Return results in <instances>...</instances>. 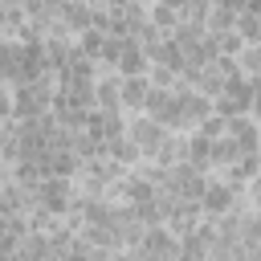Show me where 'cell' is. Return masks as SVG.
<instances>
[{"mask_svg": "<svg viewBox=\"0 0 261 261\" xmlns=\"http://www.w3.org/2000/svg\"><path fill=\"white\" fill-rule=\"evenodd\" d=\"M224 82H228V77H224V73L216 69V61H212V65H204V69L196 73V82H192V86H196L200 94H208V98H220V90H224Z\"/></svg>", "mask_w": 261, "mask_h": 261, "instance_id": "cell-13", "label": "cell"}, {"mask_svg": "<svg viewBox=\"0 0 261 261\" xmlns=\"http://www.w3.org/2000/svg\"><path fill=\"white\" fill-rule=\"evenodd\" d=\"M228 29H237V12L212 4V12H208V33H228Z\"/></svg>", "mask_w": 261, "mask_h": 261, "instance_id": "cell-16", "label": "cell"}, {"mask_svg": "<svg viewBox=\"0 0 261 261\" xmlns=\"http://www.w3.org/2000/svg\"><path fill=\"white\" fill-rule=\"evenodd\" d=\"M122 77H130V73H147L151 69V57H147V49L135 41V37H126L122 41V53H118V65H114Z\"/></svg>", "mask_w": 261, "mask_h": 261, "instance_id": "cell-9", "label": "cell"}, {"mask_svg": "<svg viewBox=\"0 0 261 261\" xmlns=\"http://www.w3.org/2000/svg\"><path fill=\"white\" fill-rule=\"evenodd\" d=\"M135 253L143 261H175L179 257V237L167 228V224H147L143 241L135 245Z\"/></svg>", "mask_w": 261, "mask_h": 261, "instance_id": "cell-3", "label": "cell"}, {"mask_svg": "<svg viewBox=\"0 0 261 261\" xmlns=\"http://www.w3.org/2000/svg\"><path fill=\"white\" fill-rule=\"evenodd\" d=\"M237 65L245 77H261V41H249L241 53H237Z\"/></svg>", "mask_w": 261, "mask_h": 261, "instance_id": "cell-15", "label": "cell"}, {"mask_svg": "<svg viewBox=\"0 0 261 261\" xmlns=\"http://www.w3.org/2000/svg\"><path fill=\"white\" fill-rule=\"evenodd\" d=\"M224 135H232L237 147H241L245 155H257V151H261V122H257L253 114H237V118H228V130H224Z\"/></svg>", "mask_w": 261, "mask_h": 261, "instance_id": "cell-6", "label": "cell"}, {"mask_svg": "<svg viewBox=\"0 0 261 261\" xmlns=\"http://www.w3.org/2000/svg\"><path fill=\"white\" fill-rule=\"evenodd\" d=\"M237 33L245 37V41H261V16L257 12H237Z\"/></svg>", "mask_w": 261, "mask_h": 261, "instance_id": "cell-17", "label": "cell"}, {"mask_svg": "<svg viewBox=\"0 0 261 261\" xmlns=\"http://www.w3.org/2000/svg\"><path fill=\"white\" fill-rule=\"evenodd\" d=\"M212 106H216V114H224V118L249 114V106H253V77H245V73L228 77L224 90H220V98H212Z\"/></svg>", "mask_w": 261, "mask_h": 261, "instance_id": "cell-4", "label": "cell"}, {"mask_svg": "<svg viewBox=\"0 0 261 261\" xmlns=\"http://www.w3.org/2000/svg\"><path fill=\"white\" fill-rule=\"evenodd\" d=\"M77 45H82V53H90L94 61L102 57V45H106V33L102 29H86L82 37H77Z\"/></svg>", "mask_w": 261, "mask_h": 261, "instance_id": "cell-18", "label": "cell"}, {"mask_svg": "<svg viewBox=\"0 0 261 261\" xmlns=\"http://www.w3.org/2000/svg\"><path fill=\"white\" fill-rule=\"evenodd\" d=\"M110 261H143L135 249H118V253H110Z\"/></svg>", "mask_w": 261, "mask_h": 261, "instance_id": "cell-22", "label": "cell"}, {"mask_svg": "<svg viewBox=\"0 0 261 261\" xmlns=\"http://www.w3.org/2000/svg\"><path fill=\"white\" fill-rule=\"evenodd\" d=\"M0 175H8V163H4V155H0Z\"/></svg>", "mask_w": 261, "mask_h": 261, "instance_id": "cell-24", "label": "cell"}, {"mask_svg": "<svg viewBox=\"0 0 261 261\" xmlns=\"http://www.w3.org/2000/svg\"><path fill=\"white\" fill-rule=\"evenodd\" d=\"M228 184H237V188H249L257 175H261V155H241L237 163H228L224 171H220Z\"/></svg>", "mask_w": 261, "mask_h": 261, "instance_id": "cell-10", "label": "cell"}, {"mask_svg": "<svg viewBox=\"0 0 261 261\" xmlns=\"http://www.w3.org/2000/svg\"><path fill=\"white\" fill-rule=\"evenodd\" d=\"M106 155H110L114 163H122L126 171H130L135 163H143V151L130 143V135H118V139H110V143H106Z\"/></svg>", "mask_w": 261, "mask_h": 261, "instance_id": "cell-12", "label": "cell"}, {"mask_svg": "<svg viewBox=\"0 0 261 261\" xmlns=\"http://www.w3.org/2000/svg\"><path fill=\"white\" fill-rule=\"evenodd\" d=\"M241 192H245V188L228 184L224 175H208V184H204V196H200V212H204L208 220H220V216H228V212L237 208Z\"/></svg>", "mask_w": 261, "mask_h": 261, "instance_id": "cell-1", "label": "cell"}, {"mask_svg": "<svg viewBox=\"0 0 261 261\" xmlns=\"http://www.w3.org/2000/svg\"><path fill=\"white\" fill-rule=\"evenodd\" d=\"M196 130H200V135H208V139H220V135H224V130H228V118H224V114H216V110H212V114H208V118H204V122H200V126H196Z\"/></svg>", "mask_w": 261, "mask_h": 261, "instance_id": "cell-20", "label": "cell"}, {"mask_svg": "<svg viewBox=\"0 0 261 261\" xmlns=\"http://www.w3.org/2000/svg\"><path fill=\"white\" fill-rule=\"evenodd\" d=\"M147 57H151V65H167V69H175V73H184V65H188V53L179 49V41H175L171 33H167L159 45H151Z\"/></svg>", "mask_w": 261, "mask_h": 261, "instance_id": "cell-8", "label": "cell"}, {"mask_svg": "<svg viewBox=\"0 0 261 261\" xmlns=\"http://www.w3.org/2000/svg\"><path fill=\"white\" fill-rule=\"evenodd\" d=\"M147 94H151V77H147V73H130V77H122L118 98H122V110H126V114H139V110L147 106Z\"/></svg>", "mask_w": 261, "mask_h": 261, "instance_id": "cell-7", "label": "cell"}, {"mask_svg": "<svg viewBox=\"0 0 261 261\" xmlns=\"http://www.w3.org/2000/svg\"><path fill=\"white\" fill-rule=\"evenodd\" d=\"M12 118V82H0V122Z\"/></svg>", "mask_w": 261, "mask_h": 261, "instance_id": "cell-21", "label": "cell"}, {"mask_svg": "<svg viewBox=\"0 0 261 261\" xmlns=\"http://www.w3.org/2000/svg\"><path fill=\"white\" fill-rule=\"evenodd\" d=\"M73 192H77L73 179H65V175H45V179L33 188V204H41V208L53 212V216H65L69 204H73Z\"/></svg>", "mask_w": 261, "mask_h": 261, "instance_id": "cell-2", "label": "cell"}, {"mask_svg": "<svg viewBox=\"0 0 261 261\" xmlns=\"http://www.w3.org/2000/svg\"><path fill=\"white\" fill-rule=\"evenodd\" d=\"M212 4H220V8H232V12H245V4H249V0H212Z\"/></svg>", "mask_w": 261, "mask_h": 261, "instance_id": "cell-23", "label": "cell"}, {"mask_svg": "<svg viewBox=\"0 0 261 261\" xmlns=\"http://www.w3.org/2000/svg\"><path fill=\"white\" fill-rule=\"evenodd\" d=\"M216 45H220V53H228V57H237V53H241V49H245L249 41H245V37H241L237 29H228V33H216Z\"/></svg>", "mask_w": 261, "mask_h": 261, "instance_id": "cell-19", "label": "cell"}, {"mask_svg": "<svg viewBox=\"0 0 261 261\" xmlns=\"http://www.w3.org/2000/svg\"><path fill=\"white\" fill-rule=\"evenodd\" d=\"M16 73H20V41L0 37V82H16Z\"/></svg>", "mask_w": 261, "mask_h": 261, "instance_id": "cell-11", "label": "cell"}, {"mask_svg": "<svg viewBox=\"0 0 261 261\" xmlns=\"http://www.w3.org/2000/svg\"><path fill=\"white\" fill-rule=\"evenodd\" d=\"M147 16H151V24H155V29H163V33H171V29L184 20V16H179L171 4H163V0H151V4H147Z\"/></svg>", "mask_w": 261, "mask_h": 261, "instance_id": "cell-14", "label": "cell"}, {"mask_svg": "<svg viewBox=\"0 0 261 261\" xmlns=\"http://www.w3.org/2000/svg\"><path fill=\"white\" fill-rule=\"evenodd\" d=\"M126 135H130V143L143 151V159H151L159 147H163V139H167V126L163 122H155L151 114H126Z\"/></svg>", "mask_w": 261, "mask_h": 261, "instance_id": "cell-5", "label": "cell"}]
</instances>
